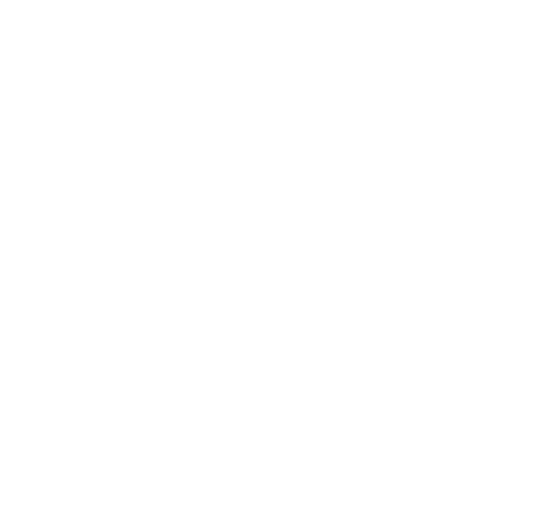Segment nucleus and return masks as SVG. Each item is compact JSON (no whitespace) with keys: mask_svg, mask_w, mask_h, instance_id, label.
Returning a JSON list of instances; mask_svg holds the SVG:
<instances>
[]
</instances>
